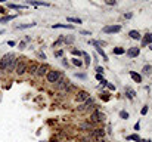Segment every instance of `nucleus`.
Returning <instances> with one entry per match:
<instances>
[{
	"instance_id": "39448f33",
	"label": "nucleus",
	"mask_w": 152,
	"mask_h": 142,
	"mask_svg": "<svg viewBox=\"0 0 152 142\" xmlns=\"http://www.w3.org/2000/svg\"><path fill=\"white\" fill-rule=\"evenodd\" d=\"M90 119H92L93 123H101V121H103L105 120V114L103 113H101V111H95V113H92V115H90Z\"/></svg>"
},
{
	"instance_id": "473e14b6",
	"label": "nucleus",
	"mask_w": 152,
	"mask_h": 142,
	"mask_svg": "<svg viewBox=\"0 0 152 142\" xmlns=\"http://www.w3.org/2000/svg\"><path fill=\"white\" fill-rule=\"evenodd\" d=\"M120 117H121V119H129V113H125V111H121V113H120Z\"/></svg>"
},
{
	"instance_id": "dca6fc26",
	"label": "nucleus",
	"mask_w": 152,
	"mask_h": 142,
	"mask_svg": "<svg viewBox=\"0 0 152 142\" xmlns=\"http://www.w3.org/2000/svg\"><path fill=\"white\" fill-rule=\"evenodd\" d=\"M52 28H53V30H55V28H68V30H72L74 25H71V24H53Z\"/></svg>"
},
{
	"instance_id": "a211bd4d",
	"label": "nucleus",
	"mask_w": 152,
	"mask_h": 142,
	"mask_svg": "<svg viewBox=\"0 0 152 142\" xmlns=\"http://www.w3.org/2000/svg\"><path fill=\"white\" fill-rule=\"evenodd\" d=\"M27 3H30V5H36V6H49L47 2H34V0H28Z\"/></svg>"
},
{
	"instance_id": "c756f323",
	"label": "nucleus",
	"mask_w": 152,
	"mask_h": 142,
	"mask_svg": "<svg viewBox=\"0 0 152 142\" xmlns=\"http://www.w3.org/2000/svg\"><path fill=\"white\" fill-rule=\"evenodd\" d=\"M127 93H129V95H127V96H129L130 99H131V98H133L134 95H136V93H134V90H133V89H127Z\"/></svg>"
},
{
	"instance_id": "1a4fd4ad",
	"label": "nucleus",
	"mask_w": 152,
	"mask_h": 142,
	"mask_svg": "<svg viewBox=\"0 0 152 142\" xmlns=\"http://www.w3.org/2000/svg\"><path fill=\"white\" fill-rule=\"evenodd\" d=\"M102 31L106 33V34H114V33H120L121 31V27H120V25H106V27H103Z\"/></svg>"
},
{
	"instance_id": "e433bc0d",
	"label": "nucleus",
	"mask_w": 152,
	"mask_h": 142,
	"mask_svg": "<svg viewBox=\"0 0 152 142\" xmlns=\"http://www.w3.org/2000/svg\"><path fill=\"white\" fill-rule=\"evenodd\" d=\"M37 56H38L40 59H46V55H44V53H42V52H38V53H37Z\"/></svg>"
},
{
	"instance_id": "aec40b11",
	"label": "nucleus",
	"mask_w": 152,
	"mask_h": 142,
	"mask_svg": "<svg viewBox=\"0 0 152 142\" xmlns=\"http://www.w3.org/2000/svg\"><path fill=\"white\" fill-rule=\"evenodd\" d=\"M8 8H9V9H16V10H19V9H24L25 6H22V5H14V3H9V5H8Z\"/></svg>"
},
{
	"instance_id": "49530a36",
	"label": "nucleus",
	"mask_w": 152,
	"mask_h": 142,
	"mask_svg": "<svg viewBox=\"0 0 152 142\" xmlns=\"http://www.w3.org/2000/svg\"><path fill=\"white\" fill-rule=\"evenodd\" d=\"M96 78H97V80H102L103 77H102V74H96Z\"/></svg>"
},
{
	"instance_id": "393cba45",
	"label": "nucleus",
	"mask_w": 152,
	"mask_h": 142,
	"mask_svg": "<svg viewBox=\"0 0 152 142\" xmlns=\"http://www.w3.org/2000/svg\"><path fill=\"white\" fill-rule=\"evenodd\" d=\"M83 58H84V62H86V65H90V55L89 53H86V52H83Z\"/></svg>"
},
{
	"instance_id": "ddd939ff",
	"label": "nucleus",
	"mask_w": 152,
	"mask_h": 142,
	"mask_svg": "<svg viewBox=\"0 0 152 142\" xmlns=\"http://www.w3.org/2000/svg\"><path fill=\"white\" fill-rule=\"evenodd\" d=\"M151 43H152V34L151 33H146L145 37L142 39V46H148V45H151Z\"/></svg>"
},
{
	"instance_id": "5701e85b",
	"label": "nucleus",
	"mask_w": 152,
	"mask_h": 142,
	"mask_svg": "<svg viewBox=\"0 0 152 142\" xmlns=\"http://www.w3.org/2000/svg\"><path fill=\"white\" fill-rule=\"evenodd\" d=\"M67 21H68V22H74V24H81V19L80 18H72V16H68Z\"/></svg>"
},
{
	"instance_id": "20e7f679",
	"label": "nucleus",
	"mask_w": 152,
	"mask_h": 142,
	"mask_svg": "<svg viewBox=\"0 0 152 142\" xmlns=\"http://www.w3.org/2000/svg\"><path fill=\"white\" fill-rule=\"evenodd\" d=\"M69 86V80H67V78H64V77H61L58 82L55 83V89L56 90H67V87Z\"/></svg>"
},
{
	"instance_id": "c03bdc74",
	"label": "nucleus",
	"mask_w": 152,
	"mask_h": 142,
	"mask_svg": "<svg viewBox=\"0 0 152 142\" xmlns=\"http://www.w3.org/2000/svg\"><path fill=\"white\" fill-rule=\"evenodd\" d=\"M80 33H81V34H86V36H90V31H84L83 30V31H80Z\"/></svg>"
},
{
	"instance_id": "58836bf2",
	"label": "nucleus",
	"mask_w": 152,
	"mask_h": 142,
	"mask_svg": "<svg viewBox=\"0 0 152 142\" xmlns=\"http://www.w3.org/2000/svg\"><path fill=\"white\" fill-rule=\"evenodd\" d=\"M62 53H64L62 51H56L55 52V56H58V58H59V56H62Z\"/></svg>"
},
{
	"instance_id": "b1692460",
	"label": "nucleus",
	"mask_w": 152,
	"mask_h": 142,
	"mask_svg": "<svg viewBox=\"0 0 152 142\" xmlns=\"http://www.w3.org/2000/svg\"><path fill=\"white\" fill-rule=\"evenodd\" d=\"M80 129H83V130H90V129H92V123H83V124H80Z\"/></svg>"
},
{
	"instance_id": "f257e3e1",
	"label": "nucleus",
	"mask_w": 152,
	"mask_h": 142,
	"mask_svg": "<svg viewBox=\"0 0 152 142\" xmlns=\"http://www.w3.org/2000/svg\"><path fill=\"white\" fill-rule=\"evenodd\" d=\"M8 62V67H6V73H14L15 68H16V64H18V58L14 55V53H6L3 56Z\"/></svg>"
},
{
	"instance_id": "0eeeda50",
	"label": "nucleus",
	"mask_w": 152,
	"mask_h": 142,
	"mask_svg": "<svg viewBox=\"0 0 152 142\" xmlns=\"http://www.w3.org/2000/svg\"><path fill=\"white\" fill-rule=\"evenodd\" d=\"M90 98V93L86 90H78L77 92V95H75V102H84L86 99Z\"/></svg>"
},
{
	"instance_id": "4c0bfd02",
	"label": "nucleus",
	"mask_w": 152,
	"mask_h": 142,
	"mask_svg": "<svg viewBox=\"0 0 152 142\" xmlns=\"http://www.w3.org/2000/svg\"><path fill=\"white\" fill-rule=\"evenodd\" d=\"M106 86H108V89H109V90H115V86H114V84H109V83H108Z\"/></svg>"
},
{
	"instance_id": "f8f14e48",
	"label": "nucleus",
	"mask_w": 152,
	"mask_h": 142,
	"mask_svg": "<svg viewBox=\"0 0 152 142\" xmlns=\"http://www.w3.org/2000/svg\"><path fill=\"white\" fill-rule=\"evenodd\" d=\"M139 53H140V49L139 47H130L129 51H127L129 58H136V56H139Z\"/></svg>"
},
{
	"instance_id": "ea45409f",
	"label": "nucleus",
	"mask_w": 152,
	"mask_h": 142,
	"mask_svg": "<svg viewBox=\"0 0 152 142\" xmlns=\"http://www.w3.org/2000/svg\"><path fill=\"white\" fill-rule=\"evenodd\" d=\"M19 49H25V41H21L19 43Z\"/></svg>"
},
{
	"instance_id": "9d476101",
	"label": "nucleus",
	"mask_w": 152,
	"mask_h": 142,
	"mask_svg": "<svg viewBox=\"0 0 152 142\" xmlns=\"http://www.w3.org/2000/svg\"><path fill=\"white\" fill-rule=\"evenodd\" d=\"M103 135H105V130L101 127L95 129V130H92V133H90V136L92 138H96V139H101V138H103Z\"/></svg>"
},
{
	"instance_id": "8fccbe9b",
	"label": "nucleus",
	"mask_w": 152,
	"mask_h": 142,
	"mask_svg": "<svg viewBox=\"0 0 152 142\" xmlns=\"http://www.w3.org/2000/svg\"><path fill=\"white\" fill-rule=\"evenodd\" d=\"M146 142H151V141H146Z\"/></svg>"
},
{
	"instance_id": "cd10ccee",
	"label": "nucleus",
	"mask_w": 152,
	"mask_h": 142,
	"mask_svg": "<svg viewBox=\"0 0 152 142\" xmlns=\"http://www.w3.org/2000/svg\"><path fill=\"white\" fill-rule=\"evenodd\" d=\"M64 39H65V37H64V36H61V37H59V39H58V40H56V41H55V43H53V47H56V46H59V45H61V43H64Z\"/></svg>"
},
{
	"instance_id": "2eb2a0df",
	"label": "nucleus",
	"mask_w": 152,
	"mask_h": 142,
	"mask_svg": "<svg viewBox=\"0 0 152 142\" xmlns=\"http://www.w3.org/2000/svg\"><path fill=\"white\" fill-rule=\"evenodd\" d=\"M129 36L133 39V40H140L142 39V36H140V33L137 31V30H131V31L129 33Z\"/></svg>"
},
{
	"instance_id": "de8ad7c7",
	"label": "nucleus",
	"mask_w": 152,
	"mask_h": 142,
	"mask_svg": "<svg viewBox=\"0 0 152 142\" xmlns=\"http://www.w3.org/2000/svg\"><path fill=\"white\" fill-rule=\"evenodd\" d=\"M3 33H5V30H0V34H3Z\"/></svg>"
},
{
	"instance_id": "4468645a",
	"label": "nucleus",
	"mask_w": 152,
	"mask_h": 142,
	"mask_svg": "<svg viewBox=\"0 0 152 142\" xmlns=\"http://www.w3.org/2000/svg\"><path fill=\"white\" fill-rule=\"evenodd\" d=\"M130 77L133 78V82L142 83V76H140V74H137L136 71H130Z\"/></svg>"
},
{
	"instance_id": "412c9836",
	"label": "nucleus",
	"mask_w": 152,
	"mask_h": 142,
	"mask_svg": "<svg viewBox=\"0 0 152 142\" xmlns=\"http://www.w3.org/2000/svg\"><path fill=\"white\" fill-rule=\"evenodd\" d=\"M112 52H114L115 55H123V53L125 52V49H123V47H114V49H112Z\"/></svg>"
},
{
	"instance_id": "bb28decb",
	"label": "nucleus",
	"mask_w": 152,
	"mask_h": 142,
	"mask_svg": "<svg viewBox=\"0 0 152 142\" xmlns=\"http://www.w3.org/2000/svg\"><path fill=\"white\" fill-rule=\"evenodd\" d=\"M72 64L75 65V67H81V65H83V62H81L78 58H72Z\"/></svg>"
},
{
	"instance_id": "09e8293b",
	"label": "nucleus",
	"mask_w": 152,
	"mask_h": 142,
	"mask_svg": "<svg viewBox=\"0 0 152 142\" xmlns=\"http://www.w3.org/2000/svg\"><path fill=\"white\" fill-rule=\"evenodd\" d=\"M3 2H5V0H0V3H3Z\"/></svg>"
},
{
	"instance_id": "a878e982",
	"label": "nucleus",
	"mask_w": 152,
	"mask_h": 142,
	"mask_svg": "<svg viewBox=\"0 0 152 142\" xmlns=\"http://www.w3.org/2000/svg\"><path fill=\"white\" fill-rule=\"evenodd\" d=\"M71 53H72L74 56H81L83 55V52L78 51V49H71Z\"/></svg>"
},
{
	"instance_id": "72a5a7b5",
	"label": "nucleus",
	"mask_w": 152,
	"mask_h": 142,
	"mask_svg": "<svg viewBox=\"0 0 152 142\" xmlns=\"http://www.w3.org/2000/svg\"><path fill=\"white\" fill-rule=\"evenodd\" d=\"M101 98L103 99V101H108V99H109V96H108V92H103V93L101 95Z\"/></svg>"
},
{
	"instance_id": "7c9ffc66",
	"label": "nucleus",
	"mask_w": 152,
	"mask_h": 142,
	"mask_svg": "<svg viewBox=\"0 0 152 142\" xmlns=\"http://www.w3.org/2000/svg\"><path fill=\"white\" fill-rule=\"evenodd\" d=\"M72 41H74V37H72V36L65 37V39H64V43H72Z\"/></svg>"
},
{
	"instance_id": "4be33fe9",
	"label": "nucleus",
	"mask_w": 152,
	"mask_h": 142,
	"mask_svg": "<svg viewBox=\"0 0 152 142\" xmlns=\"http://www.w3.org/2000/svg\"><path fill=\"white\" fill-rule=\"evenodd\" d=\"M127 139H129V141H136V142H140V141H142L139 135H130V136H127Z\"/></svg>"
},
{
	"instance_id": "6ab92c4d",
	"label": "nucleus",
	"mask_w": 152,
	"mask_h": 142,
	"mask_svg": "<svg viewBox=\"0 0 152 142\" xmlns=\"http://www.w3.org/2000/svg\"><path fill=\"white\" fill-rule=\"evenodd\" d=\"M16 18V15H8V16H3V18H0V22H9L12 19Z\"/></svg>"
},
{
	"instance_id": "79ce46f5",
	"label": "nucleus",
	"mask_w": 152,
	"mask_h": 142,
	"mask_svg": "<svg viewBox=\"0 0 152 142\" xmlns=\"http://www.w3.org/2000/svg\"><path fill=\"white\" fill-rule=\"evenodd\" d=\"M0 14H6V9L3 6H0Z\"/></svg>"
},
{
	"instance_id": "2f4dec72",
	"label": "nucleus",
	"mask_w": 152,
	"mask_h": 142,
	"mask_svg": "<svg viewBox=\"0 0 152 142\" xmlns=\"http://www.w3.org/2000/svg\"><path fill=\"white\" fill-rule=\"evenodd\" d=\"M105 3H106V5H109V6H115L117 5V0H105Z\"/></svg>"
},
{
	"instance_id": "c9c22d12",
	"label": "nucleus",
	"mask_w": 152,
	"mask_h": 142,
	"mask_svg": "<svg viewBox=\"0 0 152 142\" xmlns=\"http://www.w3.org/2000/svg\"><path fill=\"white\" fill-rule=\"evenodd\" d=\"M146 113H148V107H143L142 110H140V114H142V115H145Z\"/></svg>"
},
{
	"instance_id": "f03ea898",
	"label": "nucleus",
	"mask_w": 152,
	"mask_h": 142,
	"mask_svg": "<svg viewBox=\"0 0 152 142\" xmlns=\"http://www.w3.org/2000/svg\"><path fill=\"white\" fill-rule=\"evenodd\" d=\"M61 77H62V74H61V71H58V70H49L47 74H46L47 83H52V84H55Z\"/></svg>"
},
{
	"instance_id": "6e6552de",
	"label": "nucleus",
	"mask_w": 152,
	"mask_h": 142,
	"mask_svg": "<svg viewBox=\"0 0 152 142\" xmlns=\"http://www.w3.org/2000/svg\"><path fill=\"white\" fill-rule=\"evenodd\" d=\"M49 65L47 64H42V65H38V68H37V77H46V74H47V71H49Z\"/></svg>"
},
{
	"instance_id": "37998d69",
	"label": "nucleus",
	"mask_w": 152,
	"mask_h": 142,
	"mask_svg": "<svg viewBox=\"0 0 152 142\" xmlns=\"http://www.w3.org/2000/svg\"><path fill=\"white\" fill-rule=\"evenodd\" d=\"M8 45H9V46H15V45H16V43H15L14 40H10V41H8Z\"/></svg>"
},
{
	"instance_id": "423d86ee",
	"label": "nucleus",
	"mask_w": 152,
	"mask_h": 142,
	"mask_svg": "<svg viewBox=\"0 0 152 142\" xmlns=\"http://www.w3.org/2000/svg\"><path fill=\"white\" fill-rule=\"evenodd\" d=\"M89 43L95 46V49H96V52H97V53H99V55L102 56V58H103V59H105V61H108V56H106V53H105V52H103V49H102V47H101V45H99V41L89 40Z\"/></svg>"
},
{
	"instance_id": "7ed1b4c3",
	"label": "nucleus",
	"mask_w": 152,
	"mask_h": 142,
	"mask_svg": "<svg viewBox=\"0 0 152 142\" xmlns=\"http://www.w3.org/2000/svg\"><path fill=\"white\" fill-rule=\"evenodd\" d=\"M25 58H19L18 59V64H16V68H15V73L18 74V76H24V74L27 73V68H28V64L25 62Z\"/></svg>"
},
{
	"instance_id": "c85d7f7f",
	"label": "nucleus",
	"mask_w": 152,
	"mask_h": 142,
	"mask_svg": "<svg viewBox=\"0 0 152 142\" xmlns=\"http://www.w3.org/2000/svg\"><path fill=\"white\" fill-rule=\"evenodd\" d=\"M151 70H152L151 65H145V67H143V73H145V74H149V73H151Z\"/></svg>"
},
{
	"instance_id": "f704fd0d",
	"label": "nucleus",
	"mask_w": 152,
	"mask_h": 142,
	"mask_svg": "<svg viewBox=\"0 0 152 142\" xmlns=\"http://www.w3.org/2000/svg\"><path fill=\"white\" fill-rule=\"evenodd\" d=\"M103 71H105V70L102 68V67H96V73L97 74H103Z\"/></svg>"
},
{
	"instance_id": "9b49d317",
	"label": "nucleus",
	"mask_w": 152,
	"mask_h": 142,
	"mask_svg": "<svg viewBox=\"0 0 152 142\" xmlns=\"http://www.w3.org/2000/svg\"><path fill=\"white\" fill-rule=\"evenodd\" d=\"M37 68H38V64H37V62H31V64L28 65L27 73L30 74V76H36L37 74Z\"/></svg>"
},
{
	"instance_id": "a19ab883",
	"label": "nucleus",
	"mask_w": 152,
	"mask_h": 142,
	"mask_svg": "<svg viewBox=\"0 0 152 142\" xmlns=\"http://www.w3.org/2000/svg\"><path fill=\"white\" fill-rule=\"evenodd\" d=\"M131 16H133V14H125V15H124V18H127V19H130Z\"/></svg>"
},
{
	"instance_id": "f3484780",
	"label": "nucleus",
	"mask_w": 152,
	"mask_h": 142,
	"mask_svg": "<svg viewBox=\"0 0 152 142\" xmlns=\"http://www.w3.org/2000/svg\"><path fill=\"white\" fill-rule=\"evenodd\" d=\"M31 27H36V22H31V24H22V25H16V30H27V28H31Z\"/></svg>"
},
{
	"instance_id": "a18cd8bd",
	"label": "nucleus",
	"mask_w": 152,
	"mask_h": 142,
	"mask_svg": "<svg viewBox=\"0 0 152 142\" xmlns=\"http://www.w3.org/2000/svg\"><path fill=\"white\" fill-rule=\"evenodd\" d=\"M139 129H140V126H139V123H136L134 124V130H139Z\"/></svg>"
}]
</instances>
